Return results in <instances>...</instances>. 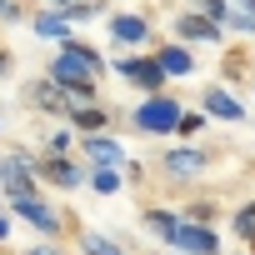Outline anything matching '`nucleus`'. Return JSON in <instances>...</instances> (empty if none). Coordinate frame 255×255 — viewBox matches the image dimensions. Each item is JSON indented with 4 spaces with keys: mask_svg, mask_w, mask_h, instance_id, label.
I'll use <instances>...</instances> for the list:
<instances>
[{
    "mask_svg": "<svg viewBox=\"0 0 255 255\" xmlns=\"http://www.w3.org/2000/svg\"><path fill=\"white\" fill-rule=\"evenodd\" d=\"M165 250H180V255H225L220 250V230L215 225H195L185 215H180V230H175V240Z\"/></svg>",
    "mask_w": 255,
    "mask_h": 255,
    "instance_id": "nucleus-12",
    "label": "nucleus"
},
{
    "mask_svg": "<svg viewBox=\"0 0 255 255\" xmlns=\"http://www.w3.org/2000/svg\"><path fill=\"white\" fill-rule=\"evenodd\" d=\"M210 150L205 145H195V140H180V145H165L160 150V175L170 180V185H195L205 170H210Z\"/></svg>",
    "mask_w": 255,
    "mask_h": 255,
    "instance_id": "nucleus-5",
    "label": "nucleus"
},
{
    "mask_svg": "<svg viewBox=\"0 0 255 255\" xmlns=\"http://www.w3.org/2000/svg\"><path fill=\"white\" fill-rule=\"evenodd\" d=\"M170 30H175V40H185V45H220L230 30L225 25H215V20H205L200 10H175V20H170Z\"/></svg>",
    "mask_w": 255,
    "mask_h": 255,
    "instance_id": "nucleus-11",
    "label": "nucleus"
},
{
    "mask_svg": "<svg viewBox=\"0 0 255 255\" xmlns=\"http://www.w3.org/2000/svg\"><path fill=\"white\" fill-rule=\"evenodd\" d=\"M40 190V155L20 150V145H0V195H35Z\"/></svg>",
    "mask_w": 255,
    "mask_h": 255,
    "instance_id": "nucleus-4",
    "label": "nucleus"
},
{
    "mask_svg": "<svg viewBox=\"0 0 255 255\" xmlns=\"http://www.w3.org/2000/svg\"><path fill=\"white\" fill-rule=\"evenodd\" d=\"M180 115H185V100H180L175 90H160V95H140L125 120H130V130H140V135H150V140H175Z\"/></svg>",
    "mask_w": 255,
    "mask_h": 255,
    "instance_id": "nucleus-2",
    "label": "nucleus"
},
{
    "mask_svg": "<svg viewBox=\"0 0 255 255\" xmlns=\"http://www.w3.org/2000/svg\"><path fill=\"white\" fill-rule=\"evenodd\" d=\"M200 110H205L210 120H225V125H240V120L250 115V110H245V100H240L230 85H220V80H215L210 90H200Z\"/></svg>",
    "mask_w": 255,
    "mask_h": 255,
    "instance_id": "nucleus-13",
    "label": "nucleus"
},
{
    "mask_svg": "<svg viewBox=\"0 0 255 255\" xmlns=\"http://www.w3.org/2000/svg\"><path fill=\"white\" fill-rule=\"evenodd\" d=\"M120 175H125V185H145V160H135V155H130V160L120 165Z\"/></svg>",
    "mask_w": 255,
    "mask_h": 255,
    "instance_id": "nucleus-26",
    "label": "nucleus"
},
{
    "mask_svg": "<svg viewBox=\"0 0 255 255\" xmlns=\"http://www.w3.org/2000/svg\"><path fill=\"white\" fill-rule=\"evenodd\" d=\"M85 190H95V195H120V190H125V175H120V165H90V180H85Z\"/></svg>",
    "mask_w": 255,
    "mask_h": 255,
    "instance_id": "nucleus-19",
    "label": "nucleus"
},
{
    "mask_svg": "<svg viewBox=\"0 0 255 255\" xmlns=\"http://www.w3.org/2000/svg\"><path fill=\"white\" fill-rule=\"evenodd\" d=\"M10 225H15V215H10V210H0V245L10 240Z\"/></svg>",
    "mask_w": 255,
    "mask_h": 255,
    "instance_id": "nucleus-28",
    "label": "nucleus"
},
{
    "mask_svg": "<svg viewBox=\"0 0 255 255\" xmlns=\"http://www.w3.org/2000/svg\"><path fill=\"white\" fill-rule=\"evenodd\" d=\"M0 10H5V0H0Z\"/></svg>",
    "mask_w": 255,
    "mask_h": 255,
    "instance_id": "nucleus-32",
    "label": "nucleus"
},
{
    "mask_svg": "<svg viewBox=\"0 0 255 255\" xmlns=\"http://www.w3.org/2000/svg\"><path fill=\"white\" fill-rule=\"evenodd\" d=\"M20 105L35 110V115H45V120H65V95H60V85H55L50 75L25 80V85H20Z\"/></svg>",
    "mask_w": 255,
    "mask_h": 255,
    "instance_id": "nucleus-10",
    "label": "nucleus"
},
{
    "mask_svg": "<svg viewBox=\"0 0 255 255\" xmlns=\"http://www.w3.org/2000/svg\"><path fill=\"white\" fill-rule=\"evenodd\" d=\"M230 235H235L240 245H255V200H240V205L230 210Z\"/></svg>",
    "mask_w": 255,
    "mask_h": 255,
    "instance_id": "nucleus-20",
    "label": "nucleus"
},
{
    "mask_svg": "<svg viewBox=\"0 0 255 255\" xmlns=\"http://www.w3.org/2000/svg\"><path fill=\"white\" fill-rule=\"evenodd\" d=\"M45 75L60 85L65 105H95V100H100V75L85 65V55H80L75 45H55L50 60H45Z\"/></svg>",
    "mask_w": 255,
    "mask_h": 255,
    "instance_id": "nucleus-1",
    "label": "nucleus"
},
{
    "mask_svg": "<svg viewBox=\"0 0 255 255\" xmlns=\"http://www.w3.org/2000/svg\"><path fill=\"white\" fill-rule=\"evenodd\" d=\"M110 70L130 85V90H140V95H160V90H170V75H165V65L155 60V50H125V55L110 60Z\"/></svg>",
    "mask_w": 255,
    "mask_h": 255,
    "instance_id": "nucleus-3",
    "label": "nucleus"
},
{
    "mask_svg": "<svg viewBox=\"0 0 255 255\" xmlns=\"http://www.w3.org/2000/svg\"><path fill=\"white\" fill-rule=\"evenodd\" d=\"M75 155H80L85 165H125V160H130V150H125V140H120L115 130H90V135H80Z\"/></svg>",
    "mask_w": 255,
    "mask_h": 255,
    "instance_id": "nucleus-9",
    "label": "nucleus"
},
{
    "mask_svg": "<svg viewBox=\"0 0 255 255\" xmlns=\"http://www.w3.org/2000/svg\"><path fill=\"white\" fill-rule=\"evenodd\" d=\"M40 5H50V10H70L75 0H40Z\"/></svg>",
    "mask_w": 255,
    "mask_h": 255,
    "instance_id": "nucleus-29",
    "label": "nucleus"
},
{
    "mask_svg": "<svg viewBox=\"0 0 255 255\" xmlns=\"http://www.w3.org/2000/svg\"><path fill=\"white\" fill-rule=\"evenodd\" d=\"M235 255H255V250H235Z\"/></svg>",
    "mask_w": 255,
    "mask_h": 255,
    "instance_id": "nucleus-31",
    "label": "nucleus"
},
{
    "mask_svg": "<svg viewBox=\"0 0 255 255\" xmlns=\"http://www.w3.org/2000/svg\"><path fill=\"white\" fill-rule=\"evenodd\" d=\"M225 30H230V35H255V15H250V10H230Z\"/></svg>",
    "mask_w": 255,
    "mask_h": 255,
    "instance_id": "nucleus-25",
    "label": "nucleus"
},
{
    "mask_svg": "<svg viewBox=\"0 0 255 255\" xmlns=\"http://www.w3.org/2000/svg\"><path fill=\"white\" fill-rule=\"evenodd\" d=\"M30 35L45 40V45H65V40H75V25L65 20V10L40 5V10H30Z\"/></svg>",
    "mask_w": 255,
    "mask_h": 255,
    "instance_id": "nucleus-14",
    "label": "nucleus"
},
{
    "mask_svg": "<svg viewBox=\"0 0 255 255\" xmlns=\"http://www.w3.org/2000/svg\"><path fill=\"white\" fill-rule=\"evenodd\" d=\"M215 210H220L215 200H185V205H180V215L195 220V225H215Z\"/></svg>",
    "mask_w": 255,
    "mask_h": 255,
    "instance_id": "nucleus-23",
    "label": "nucleus"
},
{
    "mask_svg": "<svg viewBox=\"0 0 255 255\" xmlns=\"http://www.w3.org/2000/svg\"><path fill=\"white\" fill-rule=\"evenodd\" d=\"M210 125V115L205 110H190L185 105V115H180V130H175V140H200V130Z\"/></svg>",
    "mask_w": 255,
    "mask_h": 255,
    "instance_id": "nucleus-22",
    "label": "nucleus"
},
{
    "mask_svg": "<svg viewBox=\"0 0 255 255\" xmlns=\"http://www.w3.org/2000/svg\"><path fill=\"white\" fill-rule=\"evenodd\" d=\"M140 225H145L160 245H170L175 230H180V210H175V205H145V210H140Z\"/></svg>",
    "mask_w": 255,
    "mask_h": 255,
    "instance_id": "nucleus-17",
    "label": "nucleus"
},
{
    "mask_svg": "<svg viewBox=\"0 0 255 255\" xmlns=\"http://www.w3.org/2000/svg\"><path fill=\"white\" fill-rule=\"evenodd\" d=\"M105 35H110L115 50H155V25H150L145 10H115Z\"/></svg>",
    "mask_w": 255,
    "mask_h": 255,
    "instance_id": "nucleus-7",
    "label": "nucleus"
},
{
    "mask_svg": "<svg viewBox=\"0 0 255 255\" xmlns=\"http://www.w3.org/2000/svg\"><path fill=\"white\" fill-rule=\"evenodd\" d=\"M65 125H75L80 135H90V130H115V110L110 105H65Z\"/></svg>",
    "mask_w": 255,
    "mask_h": 255,
    "instance_id": "nucleus-16",
    "label": "nucleus"
},
{
    "mask_svg": "<svg viewBox=\"0 0 255 255\" xmlns=\"http://www.w3.org/2000/svg\"><path fill=\"white\" fill-rule=\"evenodd\" d=\"M155 60L165 65L170 80L195 75V45H185V40H155Z\"/></svg>",
    "mask_w": 255,
    "mask_h": 255,
    "instance_id": "nucleus-15",
    "label": "nucleus"
},
{
    "mask_svg": "<svg viewBox=\"0 0 255 255\" xmlns=\"http://www.w3.org/2000/svg\"><path fill=\"white\" fill-rule=\"evenodd\" d=\"M90 180V165L80 155H40V185L50 190H80Z\"/></svg>",
    "mask_w": 255,
    "mask_h": 255,
    "instance_id": "nucleus-8",
    "label": "nucleus"
},
{
    "mask_svg": "<svg viewBox=\"0 0 255 255\" xmlns=\"http://www.w3.org/2000/svg\"><path fill=\"white\" fill-rule=\"evenodd\" d=\"M75 255H125V245L115 235H100V230H80L75 235Z\"/></svg>",
    "mask_w": 255,
    "mask_h": 255,
    "instance_id": "nucleus-18",
    "label": "nucleus"
},
{
    "mask_svg": "<svg viewBox=\"0 0 255 255\" xmlns=\"http://www.w3.org/2000/svg\"><path fill=\"white\" fill-rule=\"evenodd\" d=\"M230 5H235V10H250V15H255V0H230Z\"/></svg>",
    "mask_w": 255,
    "mask_h": 255,
    "instance_id": "nucleus-30",
    "label": "nucleus"
},
{
    "mask_svg": "<svg viewBox=\"0 0 255 255\" xmlns=\"http://www.w3.org/2000/svg\"><path fill=\"white\" fill-rule=\"evenodd\" d=\"M20 255H75V250H60L55 240H35V245H25Z\"/></svg>",
    "mask_w": 255,
    "mask_h": 255,
    "instance_id": "nucleus-27",
    "label": "nucleus"
},
{
    "mask_svg": "<svg viewBox=\"0 0 255 255\" xmlns=\"http://www.w3.org/2000/svg\"><path fill=\"white\" fill-rule=\"evenodd\" d=\"M190 10H200L205 20H215V25H225L235 5H230V0H190Z\"/></svg>",
    "mask_w": 255,
    "mask_h": 255,
    "instance_id": "nucleus-24",
    "label": "nucleus"
},
{
    "mask_svg": "<svg viewBox=\"0 0 255 255\" xmlns=\"http://www.w3.org/2000/svg\"><path fill=\"white\" fill-rule=\"evenodd\" d=\"M250 250H255V245H250Z\"/></svg>",
    "mask_w": 255,
    "mask_h": 255,
    "instance_id": "nucleus-33",
    "label": "nucleus"
},
{
    "mask_svg": "<svg viewBox=\"0 0 255 255\" xmlns=\"http://www.w3.org/2000/svg\"><path fill=\"white\" fill-rule=\"evenodd\" d=\"M5 210L15 215V220H25L30 230H40L45 240H60L65 230H70V220H65V210H55L40 190L35 195H15V200H5Z\"/></svg>",
    "mask_w": 255,
    "mask_h": 255,
    "instance_id": "nucleus-6",
    "label": "nucleus"
},
{
    "mask_svg": "<svg viewBox=\"0 0 255 255\" xmlns=\"http://www.w3.org/2000/svg\"><path fill=\"white\" fill-rule=\"evenodd\" d=\"M100 10H110V0H75V5L65 10V20H70V25H90Z\"/></svg>",
    "mask_w": 255,
    "mask_h": 255,
    "instance_id": "nucleus-21",
    "label": "nucleus"
}]
</instances>
